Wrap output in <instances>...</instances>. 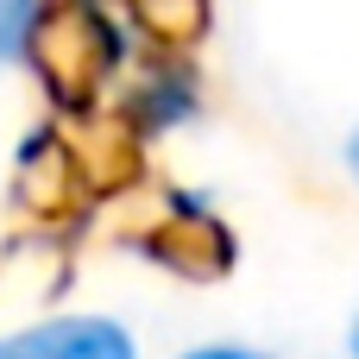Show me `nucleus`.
Here are the masks:
<instances>
[{"mask_svg": "<svg viewBox=\"0 0 359 359\" xmlns=\"http://www.w3.org/2000/svg\"><path fill=\"white\" fill-rule=\"evenodd\" d=\"M0 359H139V341L114 316H44L0 334Z\"/></svg>", "mask_w": 359, "mask_h": 359, "instance_id": "1", "label": "nucleus"}, {"mask_svg": "<svg viewBox=\"0 0 359 359\" xmlns=\"http://www.w3.org/2000/svg\"><path fill=\"white\" fill-rule=\"evenodd\" d=\"M38 32H44V0H0V63L32 57Z\"/></svg>", "mask_w": 359, "mask_h": 359, "instance_id": "2", "label": "nucleus"}, {"mask_svg": "<svg viewBox=\"0 0 359 359\" xmlns=\"http://www.w3.org/2000/svg\"><path fill=\"white\" fill-rule=\"evenodd\" d=\"M177 359H271V353L265 347H240V341H202V347H189Z\"/></svg>", "mask_w": 359, "mask_h": 359, "instance_id": "3", "label": "nucleus"}, {"mask_svg": "<svg viewBox=\"0 0 359 359\" xmlns=\"http://www.w3.org/2000/svg\"><path fill=\"white\" fill-rule=\"evenodd\" d=\"M341 164H347V177L359 183V126L347 133V145H341Z\"/></svg>", "mask_w": 359, "mask_h": 359, "instance_id": "4", "label": "nucleus"}, {"mask_svg": "<svg viewBox=\"0 0 359 359\" xmlns=\"http://www.w3.org/2000/svg\"><path fill=\"white\" fill-rule=\"evenodd\" d=\"M347 353L359 359V316H353V328H347Z\"/></svg>", "mask_w": 359, "mask_h": 359, "instance_id": "5", "label": "nucleus"}]
</instances>
